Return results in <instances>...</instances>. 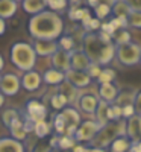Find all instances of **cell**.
<instances>
[{
    "label": "cell",
    "instance_id": "cell-1",
    "mask_svg": "<svg viewBox=\"0 0 141 152\" xmlns=\"http://www.w3.org/2000/svg\"><path fill=\"white\" fill-rule=\"evenodd\" d=\"M64 20L58 12L43 11L32 15L28 23V32L33 40H52L56 41L62 35Z\"/></svg>",
    "mask_w": 141,
    "mask_h": 152
},
{
    "label": "cell",
    "instance_id": "cell-2",
    "mask_svg": "<svg viewBox=\"0 0 141 152\" xmlns=\"http://www.w3.org/2000/svg\"><path fill=\"white\" fill-rule=\"evenodd\" d=\"M82 50L91 62L99 66H108L115 58V46L106 44L99 38L97 32H85L82 37Z\"/></svg>",
    "mask_w": 141,
    "mask_h": 152
},
{
    "label": "cell",
    "instance_id": "cell-3",
    "mask_svg": "<svg viewBox=\"0 0 141 152\" xmlns=\"http://www.w3.org/2000/svg\"><path fill=\"white\" fill-rule=\"evenodd\" d=\"M9 59L12 66L21 72H31L36 64V53L32 44L26 41H15L9 49Z\"/></svg>",
    "mask_w": 141,
    "mask_h": 152
},
{
    "label": "cell",
    "instance_id": "cell-4",
    "mask_svg": "<svg viewBox=\"0 0 141 152\" xmlns=\"http://www.w3.org/2000/svg\"><path fill=\"white\" fill-rule=\"evenodd\" d=\"M120 135H124V119L108 122L106 125L100 126L99 132L96 134V137L93 138V142L89 145L94 146V148L106 149L115 138L120 137Z\"/></svg>",
    "mask_w": 141,
    "mask_h": 152
},
{
    "label": "cell",
    "instance_id": "cell-5",
    "mask_svg": "<svg viewBox=\"0 0 141 152\" xmlns=\"http://www.w3.org/2000/svg\"><path fill=\"white\" fill-rule=\"evenodd\" d=\"M140 55H141V44L135 41L115 46V59L123 67H134L140 64Z\"/></svg>",
    "mask_w": 141,
    "mask_h": 152
},
{
    "label": "cell",
    "instance_id": "cell-6",
    "mask_svg": "<svg viewBox=\"0 0 141 152\" xmlns=\"http://www.w3.org/2000/svg\"><path fill=\"white\" fill-rule=\"evenodd\" d=\"M99 129H100V125L96 120H84L79 123L73 137L76 143H91L96 134L99 132Z\"/></svg>",
    "mask_w": 141,
    "mask_h": 152
},
{
    "label": "cell",
    "instance_id": "cell-7",
    "mask_svg": "<svg viewBox=\"0 0 141 152\" xmlns=\"http://www.w3.org/2000/svg\"><path fill=\"white\" fill-rule=\"evenodd\" d=\"M24 113H26V120H29L32 123L46 120L47 114H49L46 105L36 99H31L24 104Z\"/></svg>",
    "mask_w": 141,
    "mask_h": 152
},
{
    "label": "cell",
    "instance_id": "cell-8",
    "mask_svg": "<svg viewBox=\"0 0 141 152\" xmlns=\"http://www.w3.org/2000/svg\"><path fill=\"white\" fill-rule=\"evenodd\" d=\"M21 88L20 78L14 73H5L0 79V93L3 96H15Z\"/></svg>",
    "mask_w": 141,
    "mask_h": 152
},
{
    "label": "cell",
    "instance_id": "cell-9",
    "mask_svg": "<svg viewBox=\"0 0 141 152\" xmlns=\"http://www.w3.org/2000/svg\"><path fill=\"white\" fill-rule=\"evenodd\" d=\"M124 135L129 138L131 143L141 140V117L134 114L132 117L124 120Z\"/></svg>",
    "mask_w": 141,
    "mask_h": 152
},
{
    "label": "cell",
    "instance_id": "cell-10",
    "mask_svg": "<svg viewBox=\"0 0 141 152\" xmlns=\"http://www.w3.org/2000/svg\"><path fill=\"white\" fill-rule=\"evenodd\" d=\"M65 81H67L68 84H71L74 88H78V90L86 88L89 84H91V78L86 75V72L71 70V69L65 72Z\"/></svg>",
    "mask_w": 141,
    "mask_h": 152
},
{
    "label": "cell",
    "instance_id": "cell-11",
    "mask_svg": "<svg viewBox=\"0 0 141 152\" xmlns=\"http://www.w3.org/2000/svg\"><path fill=\"white\" fill-rule=\"evenodd\" d=\"M99 97L94 94V93H82L79 94L78 100H76V104H78L79 110L85 114H89V116H93L97 105H99Z\"/></svg>",
    "mask_w": 141,
    "mask_h": 152
},
{
    "label": "cell",
    "instance_id": "cell-12",
    "mask_svg": "<svg viewBox=\"0 0 141 152\" xmlns=\"http://www.w3.org/2000/svg\"><path fill=\"white\" fill-rule=\"evenodd\" d=\"M41 75L35 72V70H31V72H24L23 76L20 78V84H21V88H24L26 91L32 93V91H36L38 88L41 87Z\"/></svg>",
    "mask_w": 141,
    "mask_h": 152
},
{
    "label": "cell",
    "instance_id": "cell-13",
    "mask_svg": "<svg viewBox=\"0 0 141 152\" xmlns=\"http://www.w3.org/2000/svg\"><path fill=\"white\" fill-rule=\"evenodd\" d=\"M89 64H91V61L88 59V56L84 53L82 49H74L70 52V69L71 70L85 72Z\"/></svg>",
    "mask_w": 141,
    "mask_h": 152
},
{
    "label": "cell",
    "instance_id": "cell-14",
    "mask_svg": "<svg viewBox=\"0 0 141 152\" xmlns=\"http://www.w3.org/2000/svg\"><path fill=\"white\" fill-rule=\"evenodd\" d=\"M50 62H52V69L65 73L67 70H70V53L65 52V50L58 49L56 52L50 56Z\"/></svg>",
    "mask_w": 141,
    "mask_h": 152
},
{
    "label": "cell",
    "instance_id": "cell-15",
    "mask_svg": "<svg viewBox=\"0 0 141 152\" xmlns=\"http://www.w3.org/2000/svg\"><path fill=\"white\" fill-rule=\"evenodd\" d=\"M118 90H120V88L115 85L114 82L112 84H99L97 97L100 100H103V102H106V104H114L115 99H117Z\"/></svg>",
    "mask_w": 141,
    "mask_h": 152
},
{
    "label": "cell",
    "instance_id": "cell-16",
    "mask_svg": "<svg viewBox=\"0 0 141 152\" xmlns=\"http://www.w3.org/2000/svg\"><path fill=\"white\" fill-rule=\"evenodd\" d=\"M33 50L36 56H52L56 50L59 49L58 47V43L56 41H52V40H35L33 44H32Z\"/></svg>",
    "mask_w": 141,
    "mask_h": 152
},
{
    "label": "cell",
    "instance_id": "cell-17",
    "mask_svg": "<svg viewBox=\"0 0 141 152\" xmlns=\"http://www.w3.org/2000/svg\"><path fill=\"white\" fill-rule=\"evenodd\" d=\"M9 132H11V135L9 137H12V138H15V140H18V142H23V140H26L28 138V131H26V128H24V120H21V117H17L15 120H12V123H11V126H9Z\"/></svg>",
    "mask_w": 141,
    "mask_h": 152
},
{
    "label": "cell",
    "instance_id": "cell-18",
    "mask_svg": "<svg viewBox=\"0 0 141 152\" xmlns=\"http://www.w3.org/2000/svg\"><path fill=\"white\" fill-rule=\"evenodd\" d=\"M0 152H26L23 142H18L12 137L0 138Z\"/></svg>",
    "mask_w": 141,
    "mask_h": 152
},
{
    "label": "cell",
    "instance_id": "cell-19",
    "mask_svg": "<svg viewBox=\"0 0 141 152\" xmlns=\"http://www.w3.org/2000/svg\"><path fill=\"white\" fill-rule=\"evenodd\" d=\"M58 93L67 99V104H76V100L79 97V90L74 88L71 84H68L67 81H64L58 85Z\"/></svg>",
    "mask_w": 141,
    "mask_h": 152
},
{
    "label": "cell",
    "instance_id": "cell-20",
    "mask_svg": "<svg viewBox=\"0 0 141 152\" xmlns=\"http://www.w3.org/2000/svg\"><path fill=\"white\" fill-rule=\"evenodd\" d=\"M41 79L44 84L47 85H53V87H58L61 82L65 81V73H62L59 70H55V69H47L43 76H41Z\"/></svg>",
    "mask_w": 141,
    "mask_h": 152
},
{
    "label": "cell",
    "instance_id": "cell-21",
    "mask_svg": "<svg viewBox=\"0 0 141 152\" xmlns=\"http://www.w3.org/2000/svg\"><path fill=\"white\" fill-rule=\"evenodd\" d=\"M21 8L26 14L36 15V14H40V12L46 11L47 3H46V0H23Z\"/></svg>",
    "mask_w": 141,
    "mask_h": 152
},
{
    "label": "cell",
    "instance_id": "cell-22",
    "mask_svg": "<svg viewBox=\"0 0 141 152\" xmlns=\"http://www.w3.org/2000/svg\"><path fill=\"white\" fill-rule=\"evenodd\" d=\"M59 113H61V116L64 117V122H65V128H70V126L78 128L79 123L82 122V120H81V114H79V111L76 110V108L68 107V108H64V110L59 111Z\"/></svg>",
    "mask_w": 141,
    "mask_h": 152
},
{
    "label": "cell",
    "instance_id": "cell-23",
    "mask_svg": "<svg viewBox=\"0 0 141 152\" xmlns=\"http://www.w3.org/2000/svg\"><path fill=\"white\" fill-rule=\"evenodd\" d=\"M108 111H109V104H106V102H103V100H99V105H97V108H96V111H94V120L100 125V126H103V125H106L108 122H109V114H108Z\"/></svg>",
    "mask_w": 141,
    "mask_h": 152
},
{
    "label": "cell",
    "instance_id": "cell-24",
    "mask_svg": "<svg viewBox=\"0 0 141 152\" xmlns=\"http://www.w3.org/2000/svg\"><path fill=\"white\" fill-rule=\"evenodd\" d=\"M18 9V3L12 2V0H0V18L8 20L15 15Z\"/></svg>",
    "mask_w": 141,
    "mask_h": 152
},
{
    "label": "cell",
    "instance_id": "cell-25",
    "mask_svg": "<svg viewBox=\"0 0 141 152\" xmlns=\"http://www.w3.org/2000/svg\"><path fill=\"white\" fill-rule=\"evenodd\" d=\"M129 12H131V9L124 3V0H115L111 6V14L114 15V18H124L126 20Z\"/></svg>",
    "mask_w": 141,
    "mask_h": 152
},
{
    "label": "cell",
    "instance_id": "cell-26",
    "mask_svg": "<svg viewBox=\"0 0 141 152\" xmlns=\"http://www.w3.org/2000/svg\"><path fill=\"white\" fill-rule=\"evenodd\" d=\"M108 148H109V152H127L131 148V142L126 135H120Z\"/></svg>",
    "mask_w": 141,
    "mask_h": 152
},
{
    "label": "cell",
    "instance_id": "cell-27",
    "mask_svg": "<svg viewBox=\"0 0 141 152\" xmlns=\"http://www.w3.org/2000/svg\"><path fill=\"white\" fill-rule=\"evenodd\" d=\"M32 131L35 132V135H36L38 138H44V137H47L50 132H52V123L47 122V120L36 122V123H33Z\"/></svg>",
    "mask_w": 141,
    "mask_h": 152
},
{
    "label": "cell",
    "instance_id": "cell-28",
    "mask_svg": "<svg viewBox=\"0 0 141 152\" xmlns=\"http://www.w3.org/2000/svg\"><path fill=\"white\" fill-rule=\"evenodd\" d=\"M134 93H135V91H132L131 88H121V90H118L117 99H115L114 104H117V105H120V107H124V105L132 104Z\"/></svg>",
    "mask_w": 141,
    "mask_h": 152
},
{
    "label": "cell",
    "instance_id": "cell-29",
    "mask_svg": "<svg viewBox=\"0 0 141 152\" xmlns=\"http://www.w3.org/2000/svg\"><path fill=\"white\" fill-rule=\"evenodd\" d=\"M111 38H112V44L114 46H121V44H126V43H131L132 41L131 32L127 31V29H118V31H115V34Z\"/></svg>",
    "mask_w": 141,
    "mask_h": 152
},
{
    "label": "cell",
    "instance_id": "cell-30",
    "mask_svg": "<svg viewBox=\"0 0 141 152\" xmlns=\"http://www.w3.org/2000/svg\"><path fill=\"white\" fill-rule=\"evenodd\" d=\"M74 145H78L74 140V137H70V135H59L58 137V146L56 149L62 151V152H67V151H71Z\"/></svg>",
    "mask_w": 141,
    "mask_h": 152
},
{
    "label": "cell",
    "instance_id": "cell-31",
    "mask_svg": "<svg viewBox=\"0 0 141 152\" xmlns=\"http://www.w3.org/2000/svg\"><path fill=\"white\" fill-rule=\"evenodd\" d=\"M17 117H20V114L15 108H5L2 111V114H0V119H2V123L6 126V128H9L12 120H15Z\"/></svg>",
    "mask_w": 141,
    "mask_h": 152
},
{
    "label": "cell",
    "instance_id": "cell-32",
    "mask_svg": "<svg viewBox=\"0 0 141 152\" xmlns=\"http://www.w3.org/2000/svg\"><path fill=\"white\" fill-rule=\"evenodd\" d=\"M58 47L61 50H65V52H71V50H74V38L71 35H61L58 38Z\"/></svg>",
    "mask_w": 141,
    "mask_h": 152
},
{
    "label": "cell",
    "instance_id": "cell-33",
    "mask_svg": "<svg viewBox=\"0 0 141 152\" xmlns=\"http://www.w3.org/2000/svg\"><path fill=\"white\" fill-rule=\"evenodd\" d=\"M115 78H117V75H115V70L112 69H102L99 78L96 79L97 84H112L115 81Z\"/></svg>",
    "mask_w": 141,
    "mask_h": 152
},
{
    "label": "cell",
    "instance_id": "cell-34",
    "mask_svg": "<svg viewBox=\"0 0 141 152\" xmlns=\"http://www.w3.org/2000/svg\"><path fill=\"white\" fill-rule=\"evenodd\" d=\"M126 23L129 28L141 29V12L140 11H131L126 17Z\"/></svg>",
    "mask_w": 141,
    "mask_h": 152
},
{
    "label": "cell",
    "instance_id": "cell-35",
    "mask_svg": "<svg viewBox=\"0 0 141 152\" xmlns=\"http://www.w3.org/2000/svg\"><path fill=\"white\" fill-rule=\"evenodd\" d=\"M67 105H68L67 99L64 97L62 94H59V93H55L52 97H50V107H52L53 110H56V111H62Z\"/></svg>",
    "mask_w": 141,
    "mask_h": 152
},
{
    "label": "cell",
    "instance_id": "cell-36",
    "mask_svg": "<svg viewBox=\"0 0 141 152\" xmlns=\"http://www.w3.org/2000/svg\"><path fill=\"white\" fill-rule=\"evenodd\" d=\"M52 126L55 129V134H58V135H62L64 132H65V122H64V117L61 116V113H58L53 117Z\"/></svg>",
    "mask_w": 141,
    "mask_h": 152
},
{
    "label": "cell",
    "instance_id": "cell-37",
    "mask_svg": "<svg viewBox=\"0 0 141 152\" xmlns=\"http://www.w3.org/2000/svg\"><path fill=\"white\" fill-rule=\"evenodd\" d=\"M109 14H111V6L106 5V3H99V5L94 8V15H96V18H99L100 21L103 20V18H106Z\"/></svg>",
    "mask_w": 141,
    "mask_h": 152
},
{
    "label": "cell",
    "instance_id": "cell-38",
    "mask_svg": "<svg viewBox=\"0 0 141 152\" xmlns=\"http://www.w3.org/2000/svg\"><path fill=\"white\" fill-rule=\"evenodd\" d=\"M88 11H89L88 8H71V9L68 11V17H70V20H73V21H81L82 17L86 14Z\"/></svg>",
    "mask_w": 141,
    "mask_h": 152
},
{
    "label": "cell",
    "instance_id": "cell-39",
    "mask_svg": "<svg viewBox=\"0 0 141 152\" xmlns=\"http://www.w3.org/2000/svg\"><path fill=\"white\" fill-rule=\"evenodd\" d=\"M109 122H114V120H120L121 119V107L117 105V104H109Z\"/></svg>",
    "mask_w": 141,
    "mask_h": 152
},
{
    "label": "cell",
    "instance_id": "cell-40",
    "mask_svg": "<svg viewBox=\"0 0 141 152\" xmlns=\"http://www.w3.org/2000/svg\"><path fill=\"white\" fill-rule=\"evenodd\" d=\"M85 72H86V75L89 76V78H91V81H93V79H97L99 75H100V72H102V66L96 64V62H91Z\"/></svg>",
    "mask_w": 141,
    "mask_h": 152
},
{
    "label": "cell",
    "instance_id": "cell-41",
    "mask_svg": "<svg viewBox=\"0 0 141 152\" xmlns=\"http://www.w3.org/2000/svg\"><path fill=\"white\" fill-rule=\"evenodd\" d=\"M132 107H134V111H135V114L141 117V88H140V90H137V91L134 93Z\"/></svg>",
    "mask_w": 141,
    "mask_h": 152
},
{
    "label": "cell",
    "instance_id": "cell-42",
    "mask_svg": "<svg viewBox=\"0 0 141 152\" xmlns=\"http://www.w3.org/2000/svg\"><path fill=\"white\" fill-rule=\"evenodd\" d=\"M67 0H50V3L47 5L50 11H53V12H58V11H62V9H65L67 8Z\"/></svg>",
    "mask_w": 141,
    "mask_h": 152
},
{
    "label": "cell",
    "instance_id": "cell-43",
    "mask_svg": "<svg viewBox=\"0 0 141 152\" xmlns=\"http://www.w3.org/2000/svg\"><path fill=\"white\" fill-rule=\"evenodd\" d=\"M100 26H102V21L99 18H96V17H91L89 23L86 24L85 31L86 32H97V31H100Z\"/></svg>",
    "mask_w": 141,
    "mask_h": 152
},
{
    "label": "cell",
    "instance_id": "cell-44",
    "mask_svg": "<svg viewBox=\"0 0 141 152\" xmlns=\"http://www.w3.org/2000/svg\"><path fill=\"white\" fill-rule=\"evenodd\" d=\"M135 114V111H134V107H132V104H129V105H124V107H121V119H129V117H132Z\"/></svg>",
    "mask_w": 141,
    "mask_h": 152
},
{
    "label": "cell",
    "instance_id": "cell-45",
    "mask_svg": "<svg viewBox=\"0 0 141 152\" xmlns=\"http://www.w3.org/2000/svg\"><path fill=\"white\" fill-rule=\"evenodd\" d=\"M124 3L129 6L131 11H140L141 12V0H124Z\"/></svg>",
    "mask_w": 141,
    "mask_h": 152
},
{
    "label": "cell",
    "instance_id": "cell-46",
    "mask_svg": "<svg viewBox=\"0 0 141 152\" xmlns=\"http://www.w3.org/2000/svg\"><path fill=\"white\" fill-rule=\"evenodd\" d=\"M127 152H141V140L137 143H131V148Z\"/></svg>",
    "mask_w": 141,
    "mask_h": 152
},
{
    "label": "cell",
    "instance_id": "cell-47",
    "mask_svg": "<svg viewBox=\"0 0 141 152\" xmlns=\"http://www.w3.org/2000/svg\"><path fill=\"white\" fill-rule=\"evenodd\" d=\"M85 152H106V149H102V148H94V146H86Z\"/></svg>",
    "mask_w": 141,
    "mask_h": 152
},
{
    "label": "cell",
    "instance_id": "cell-48",
    "mask_svg": "<svg viewBox=\"0 0 141 152\" xmlns=\"http://www.w3.org/2000/svg\"><path fill=\"white\" fill-rule=\"evenodd\" d=\"M5 32H6V20L0 18V37H2Z\"/></svg>",
    "mask_w": 141,
    "mask_h": 152
},
{
    "label": "cell",
    "instance_id": "cell-49",
    "mask_svg": "<svg viewBox=\"0 0 141 152\" xmlns=\"http://www.w3.org/2000/svg\"><path fill=\"white\" fill-rule=\"evenodd\" d=\"M85 149H86V146H84V145H74L71 152H85Z\"/></svg>",
    "mask_w": 141,
    "mask_h": 152
},
{
    "label": "cell",
    "instance_id": "cell-50",
    "mask_svg": "<svg viewBox=\"0 0 141 152\" xmlns=\"http://www.w3.org/2000/svg\"><path fill=\"white\" fill-rule=\"evenodd\" d=\"M58 137H59V135H58V134H55L52 138H50V143H49V145H50V148H56V146H58Z\"/></svg>",
    "mask_w": 141,
    "mask_h": 152
},
{
    "label": "cell",
    "instance_id": "cell-51",
    "mask_svg": "<svg viewBox=\"0 0 141 152\" xmlns=\"http://www.w3.org/2000/svg\"><path fill=\"white\" fill-rule=\"evenodd\" d=\"M86 3L91 6V8H96V6L100 3V0H86Z\"/></svg>",
    "mask_w": 141,
    "mask_h": 152
},
{
    "label": "cell",
    "instance_id": "cell-52",
    "mask_svg": "<svg viewBox=\"0 0 141 152\" xmlns=\"http://www.w3.org/2000/svg\"><path fill=\"white\" fill-rule=\"evenodd\" d=\"M3 67H5V59H3V55L0 53V72L3 70Z\"/></svg>",
    "mask_w": 141,
    "mask_h": 152
},
{
    "label": "cell",
    "instance_id": "cell-53",
    "mask_svg": "<svg viewBox=\"0 0 141 152\" xmlns=\"http://www.w3.org/2000/svg\"><path fill=\"white\" fill-rule=\"evenodd\" d=\"M44 152H62V151H59V149H56V148H49V149H46Z\"/></svg>",
    "mask_w": 141,
    "mask_h": 152
},
{
    "label": "cell",
    "instance_id": "cell-54",
    "mask_svg": "<svg viewBox=\"0 0 141 152\" xmlns=\"http://www.w3.org/2000/svg\"><path fill=\"white\" fill-rule=\"evenodd\" d=\"M3 104H5V96H3L2 93H0V108L3 107Z\"/></svg>",
    "mask_w": 141,
    "mask_h": 152
},
{
    "label": "cell",
    "instance_id": "cell-55",
    "mask_svg": "<svg viewBox=\"0 0 141 152\" xmlns=\"http://www.w3.org/2000/svg\"><path fill=\"white\" fill-rule=\"evenodd\" d=\"M67 2H71V3H74V5H76V3H79L81 0H67Z\"/></svg>",
    "mask_w": 141,
    "mask_h": 152
},
{
    "label": "cell",
    "instance_id": "cell-56",
    "mask_svg": "<svg viewBox=\"0 0 141 152\" xmlns=\"http://www.w3.org/2000/svg\"><path fill=\"white\" fill-rule=\"evenodd\" d=\"M12 2H15V3H21L23 0H12Z\"/></svg>",
    "mask_w": 141,
    "mask_h": 152
},
{
    "label": "cell",
    "instance_id": "cell-57",
    "mask_svg": "<svg viewBox=\"0 0 141 152\" xmlns=\"http://www.w3.org/2000/svg\"><path fill=\"white\" fill-rule=\"evenodd\" d=\"M140 64H141V55H140Z\"/></svg>",
    "mask_w": 141,
    "mask_h": 152
},
{
    "label": "cell",
    "instance_id": "cell-58",
    "mask_svg": "<svg viewBox=\"0 0 141 152\" xmlns=\"http://www.w3.org/2000/svg\"><path fill=\"white\" fill-rule=\"evenodd\" d=\"M0 79H2V75H0Z\"/></svg>",
    "mask_w": 141,
    "mask_h": 152
}]
</instances>
